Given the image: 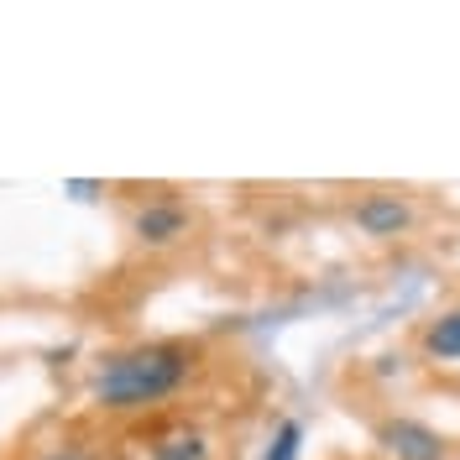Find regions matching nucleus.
Segmentation results:
<instances>
[{
  "mask_svg": "<svg viewBox=\"0 0 460 460\" xmlns=\"http://www.w3.org/2000/svg\"><path fill=\"white\" fill-rule=\"evenodd\" d=\"M152 460H209V445L199 434H172V439H163L152 450Z\"/></svg>",
  "mask_w": 460,
  "mask_h": 460,
  "instance_id": "obj_6",
  "label": "nucleus"
},
{
  "mask_svg": "<svg viewBox=\"0 0 460 460\" xmlns=\"http://www.w3.org/2000/svg\"><path fill=\"white\" fill-rule=\"evenodd\" d=\"M183 230V209H172V204H152L137 215V235L142 241H172Z\"/></svg>",
  "mask_w": 460,
  "mask_h": 460,
  "instance_id": "obj_3",
  "label": "nucleus"
},
{
  "mask_svg": "<svg viewBox=\"0 0 460 460\" xmlns=\"http://www.w3.org/2000/svg\"><path fill=\"white\" fill-rule=\"evenodd\" d=\"M189 372V361H183V350H172V345H152V350H131V356H120L111 361L100 382H94V398L105 402V408H137V402H157L168 398L172 387L183 382Z\"/></svg>",
  "mask_w": 460,
  "mask_h": 460,
  "instance_id": "obj_1",
  "label": "nucleus"
},
{
  "mask_svg": "<svg viewBox=\"0 0 460 460\" xmlns=\"http://www.w3.org/2000/svg\"><path fill=\"white\" fill-rule=\"evenodd\" d=\"M382 445L398 460H439L445 456V439L413 419H398V424H382Z\"/></svg>",
  "mask_w": 460,
  "mask_h": 460,
  "instance_id": "obj_2",
  "label": "nucleus"
},
{
  "mask_svg": "<svg viewBox=\"0 0 460 460\" xmlns=\"http://www.w3.org/2000/svg\"><path fill=\"white\" fill-rule=\"evenodd\" d=\"M424 345H429V356H439V361H460V309L445 319H434Z\"/></svg>",
  "mask_w": 460,
  "mask_h": 460,
  "instance_id": "obj_5",
  "label": "nucleus"
},
{
  "mask_svg": "<svg viewBox=\"0 0 460 460\" xmlns=\"http://www.w3.org/2000/svg\"><path fill=\"white\" fill-rule=\"evenodd\" d=\"M356 220H361V226L372 230V235H393V230L408 226V209H402L398 199H367Z\"/></svg>",
  "mask_w": 460,
  "mask_h": 460,
  "instance_id": "obj_4",
  "label": "nucleus"
},
{
  "mask_svg": "<svg viewBox=\"0 0 460 460\" xmlns=\"http://www.w3.org/2000/svg\"><path fill=\"white\" fill-rule=\"evenodd\" d=\"M298 456V424H283V434H278V450L267 460H293Z\"/></svg>",
  "mask_w": 460,
  "mask_h": 460,
  "instance_id": "obj_7",
  "label": "nucleus"
}]
</instances>
